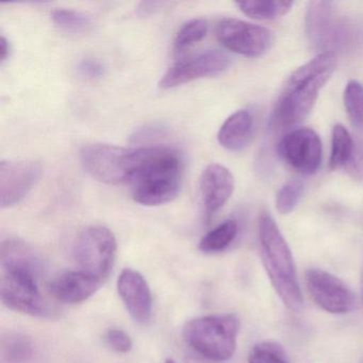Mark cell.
Wrapping results in <instances>:
<instances>
[{
	"instance_id": "cell-13",
	"label": "cell",
	"mask_w": 363,
	"mask_h": 363,
	"mask_svg": "<svg viewBox=\"0 0 363 363\" xmlns=\"http://www.w3.org/2000/svg\"><path fill=\"white\" fill-rule=\"evenodd\" d=\"M43 167L35 160H3L0 163V203L11 208L20 203L37 184Z\"/></svg>"
},
{
	"instance_id": "cell-20",
	"label": "cell",
	"mask_w": 363,
	"mask_h": 363,
	"mask_svg": "<svg viewBox=\"0 0 363 363\" xmlns=\"http://www.w3.org/2000/svg\"><path fill=\"white\" fill-rule=\"evenodd\" d=\"M238 231L239 226L237 220H224L201 238L199 250L206 254L223 252L235 241Z\"/></svg>"
},
{
	"instance_id": "cell-12",
	"label": "cell",
	"mask_w": 363,
	"mask_h": 363,
	"mask_svg": "<svg viewBox=\"0 0 363 363\" xmlns=\"http://www.w3.org/2000/svg\"><path fill=\"white\" fill-rule=\"evenodd\" d=\"M278 152L291 169L303 175H313L322 163V142L309 128L289 131L279 142Z\"/></svg>"
},
{
	"instance_id": "cell-34",
	"label": "cell",
	"mask_w": 363,
	"mask_h": 363,
	"mask_svg": "<svg viewBox=\"0 0 363 363\" xmlns=\"http://www.w3.org/2000/svg\"><path fill=\"white\" fill-rule=\"evenodd\" d=\"M188 363H218L214 362V361L208 360V359L203 358V357L199 356L197 354L196 357H191L189 359Z\"/></svg>"
},
{
	"instance_id": "cell-18",
	"label": "cell",
	"mask_w": 363,
	"mask_h": 363,
	"mask_svg": "<svg viewBox=\"0 0 363 363\" xmlns=\"http://www.w3.org/2000/svg\"><path fill=\"white\" fill-rule=\"evenodd\" d=\"M254 135V120L250 112L240 110L231 114L218 133V143L230 150L241 152L250 145Z\"/></svg>"
},
{
	"instance_id": "cell-25",
	"label": "cell",
	"mask_w": 363,
	"mask_h": 363,
	"mask_svg": "<svg viewBox=\"0 0 363 363\" xmlns=\"http://www.w3.org/2000/svg\"><path fill=\"white\" fill-rule=\"evenodd\" d=\"M208 23L203 18H195L186 23L176 35L175 50H182L197 42L201 41L207 35Z\"/></svg>"
},
{
	"instance_id": "cell-9",
	"label": "cell",
	"mask_w": 363,
	"mask_h": 363,
	"mask_svg": "<svg viewBox=\"0 0 363 363\" xmlns=\"http://www.w3.org/2000/svg\"><path fill=\"white\" fill-rule=\"evenodd\" d=\"M216 38L226 50L247 58H259L274 44L269 29L235 18H225L216 27Z\"/></svg>"
},
{
	"instance_id": "cell-14",
	"label": "cell",
	"mask_w": 363,
	"mask_h": 363,
	"mask_svg": "<svg viewBox=\"0 0 363 363\" xmlns=\"http://www.w3.org/2000/svg\"><path fill=\"white\" fill-rule=\"evenodd\" d=\"M118 292L131 318L141 325L150 322L152 315V291L139 272L125 269L118 279Z\"/></svg>"
},
{
	"instance_id": "cell-24",
	"label": "cell",
	"mask_w": 363,
	"mask_h": 363,
	"mask_svg": "<svg viewBox=\"0 0 363 363\" xmlns=\"http://www.w3.org/2000/svg\"><path fill=\"white\" fill-rule=\"evenodd\" d=\"M344 106L352 125L363 131V86L356 80L346 84Z\"/></svg>"
},
{
	"instance_id": "cell-32",
	"label": "cell",
	"mask_w": 363,
	"mask_h": 363,
	"mask_svg": "<svg viewBox=\"0 0 363 363\" xmlns=\"http://www.w3.org/2000/svg\"><path fill=\"white\" fill-rule=\"evenodd\" d=\"M169 5V3L164 1H146L142 3L140 7L138 8V12L140 16H150V14L155 13V12L160 11L161 9Z\"/></svg>"
},
{
	"instance_id": "cell-16",
	"label": "cell",
	"mask_w": 363,
	"mask_h": 363,
	"mask_svg": "<svg viewBox=\"0 0 363 363\" xmlns=\"http://www.w3.org/2000/svg\"><path fill=\"white\" fill-rule=\"evenodd\" d=\"M235 190V178L224 165H208L201 178V194L209 216L222 209Z\"/></svg>"
},
{
	"instance_id": "cell-15",
	"label": "cell",
	"mask_w": 363,
	"mask_h": 363,
	"mask_svg": "<svg viewBox=\"0 0 363 363\" xmlns=\"http://www.w3.org/2000/svg\"><path fill=\"white\" fill-rule=\"evenodd\" d=\"M104 282L84 272L67 271L55 277L48 284V291L62 303H84L99 290Z\"/></svg>"
},
{
	"instance_id": "cell-1",
	"label": "cell",
	"mask_w": 363,
	"mask_h": 363,
	"mask_svg": "<svg viewBox=\"0 0 363 363\" xmlns=\"http://www.w3.org/2000/svg\"><path fill=\"white\" fill-rule=\"evenodd\" d=\"M184 164L177 150L169 146L135 148L129 176L133 199L140 205L155 207L171 203L179 194Z\"/></svg>"
},
{
	"instance_id": "cell-22",
	"label": "cell",
	"mask_w": 363,
	"mask_h": 363,
	"mask_svg": "<svg viewBox=\"0 0 363 363\" xmlns=\"http://www.w3.org/2000/svg\"><path fill=\"white\" fill-rule=\"evenodd\" d=\"M238 7L245 16L256 20H274L279 16H286L291 8L292 1L284 0H257V1H240Z\"/></svg>"
},
{
	"instance_id": "cell-30",
	"label": "cell",
	"mask_w": 363,
	"mask_h": 363,
	"mask_svg": "<svg viewBox=\"0 0 363 363\" xmlns=\"http://www.w3.org/2000/svg\"><path fill=\"white\" fill-rule=\"evenodd\" d=\"M345 169L354 179L363 180V142L354 144V152Z\"/></svg>"
},
{
	"instance_id": "cell-31",
	"label": "cell",
	"mask_w": 363,
	"mask_h": 363,
	"mask_svg": "<svg viewBox=\"0 0 363 363\" xmlns=\"http://www.w3.org/2000/svg\"><path fill=\"white\" fill-rule=\"evenodd\" d=\"M165 128L161 125H147V126L142 127L138 129L133 135H131V141L133 143H141V142L148 141V140L156 139L164 135Z\"/></svg>"
},
{
	"instance_id": "cell-33",
	"label": "cell",
	"mask_w": 363,
	"mask_h": 363,
	"mask_svg": "<svg viewBox=\"0 0 363 363\" xmlns=\"http://www.w3.org/2000/svg\"><path fill=\"white\" fill-rule=\"evenodd\" d=\"M10 52H11V46H10L9 41L7 38L1 35L0 39V62L5 63L10 57Z\"/></svg>"
},
{
	"instance_id": "cell-29",
	"label": "cell",
	"mask_w": 363,
	"mask_h": 363,
	"mask_svg": "<svg viewBox=\"0 0 363 363\" xmlns=\"http://www.w3.org/2000/svg\"><path fill=\"white\" fill-rule=\"evenodd\" d=\"M105 337L108 345L120 354H127L133 348V340L122 329H109Z\"/></svg>"
},
{
	"instance_id": "cell-3",
	"label": "cell",
	"mask_w": 363,
	"mask_h": 363,
	"mask_svg": "<svg viewBox=\"0 0 363 363\" xmlns=\"http://www.w3.org/2000/svg\"><path fill=\"white\" fill-rule=\"evenodd\" d=\"M259 242L263 264L276 293L289 309L298 311L303 295L292 252L273 216L267 211L259 218Z\"/></svg>"
},
{
	"instance_id": "cell-28",
	"label": "cell",
	"mask_w": 363,
	"mask_h": 363,
	"mask_svg": "<svg viewBox=\"0 0 363 363\" xmlns=\"http://www.w3.org/2000/svg\"><path fill=\"white\" fill-rule=\"evenodd\" d=\"M78 75L89 82L101 79L106 74V67L101 61L91 57L82 59L77 65Z\"/></svg>"
},
{
	"instance_id": "cell-6",
	"label": "cell",
	"mask_w": 363,
	"mask_h": 363,
	"mask_svg": "<svg viewBox=\"0 0 363 363\" xmlns=\"http://www.w3.org/2000/svg\"><path fill=\"white\" fill-rule=\"evenodd\" d=\"M118 243L113 233L105 226L86 227L73 246V259L79 271L105 281L116 263Z\"/></svg>"
},
{
	"instance_id": "cell-7",
	"label": "cell",
	"mask_w": 363,
	"mask_h": 363,
	"mask_svg": "<svg viewBox=\"0 0 363 363\" xmlns=\"http://www.w3.org/2000/svg\"><path fill=\"white\" fill-rule=\"evenodd\" d=\"M42 276L28 271H1L0 295L6 307L35 318H50L54 311L45 301L39 282Z\"/></svg>"
},
{
	"instance_id": "cell-37",
	"label": "cell",
	"mask_w": 363,
	"mask_h": 363,
	"mask_svg": "<svg viewBox=\"0 0 363 363\" xmlns=\"http://www.w3.org/2000/svg\"><path fill=\"white\" fill-rule=\"evenodd\" d=\"M361 363H363V359H362V361H361Z\"/></svg>"
},
{
	"instance_id": "cell-4",
	"label": "cell",
	"mask_w": 363,
	"mask_h": 363,
	"mask_svg": "<svg viewBox=\"0 0 363 363\" xmlns=\"http://www.w3.org/2000/svg\"><path fill=\"white\" fill-rule=\"evenodd\" d=\"M310 42L324 54L352 52L361 43L362 31L354 21L341 16L331 1H311L306 14Z\"/></svg>"
},
{
	"instance_id": "cell-26",
	"label": "cell",
	"mask_w": 363,
	"mask_h": 363,
	"mask_svg": "<svg viewBox=\"0 0 363 363\" xmlns=\"http://www.w3.org/2000/svg\"><path fill=\"white\" fill-rule=\"evenodd\" d=\"M250 363H290L286 352L279 344L274 342H262L250 350Z\"/></svg>"
},
{
	"instance_id": "cell-19",
	"label": "cell",
	"mask_w": 363,
	"mask_h": 363,
	"mask_svg": "<svg viewBox=\"0 0 363 363\" xmlns=\"http://www.w3.org/2000/svg\"><path fill=\"white\" fill-rule=\"evenodd\" d=\"M33 354L35 346L27 335L12 333L4 335L1 339V363H28Z\"/></svg>"
},
{
	"instance_id": "cell-36",
	"label": "cell",
	"mask_w": 363,
	"mask_h": 363,
	"mask_svg": "<svg viewBox=\"0 0 363 363\" xmlns=\"http://www.w3.org/2000/svg\"><path fill=\"white\" fill-rule=\"evenodd\" d=\"M165 363H176L175 361L172 360V359H167V361H165Z\"/></svg>"
},
{
	"instance_id": "cell-8",
	"label": "cell",
	"mask_w": 363,
	"mask_h": 363,
	"mask_svg": "<svg viewBox=\"0 0 363 363\" xmlns=\"http://www.w3.org/2000/svg\"><path fill=\"white\" fill-rule=\"evenodd\" d=\"M135 148L111 144L94 143L80 152V163L84 171L97 182L107 184L127 182L133 169Z\"/></svg>"
},
{
	"instance_id": "cell-17",
	"label": "cell",
	"mask_w": 363,
	"mask_h": 363,
	"mask_svg": "<svg viewBox=\"0 0 363 363\" xmlns=\"http://www.w3.org/2000/svg\"><path fill=\"white\" fill-rule=\"evenodd\" d=\"M0 267L1 271L21 269L33 272L40 276H43L45 272V263L39 252L26 242L16 239L6 240L1 243Z\"/></svg>"
},
{
	"instance_id": "cell-11",
	"label": "cell",
	"mask_w": 363,
	"mask_h": 363,
	"mask_svg": "<svg viewBox=\"0 0 363 363\" xmlns=\"http://www.w3.org/2000/svg\"><path fill=\"white\" fill-rule=\"evenodd\" d=\"M305 279L310 296L320 309L333 314H345L354 309V293L337 276L324 269H310Z\"/></svg>"
},
{
	"instance_id": "cell-35",
	"label": "cell",
	"mask_w": 363,
	"mask_h": 363,
	"mask_svg": "<svg viewBox=\"0 0 363 363\" xmlns=\"http://www.w3.org/2000/svg\"><path fill=\"white\" fill-rule=\"evenodd\" d=\"M361 284H362V286H361V290H362V297H363V269H362V277H361Z\"/></svg>"
},
{
	"instance_id": "cell-23",
	"label": "cell",
	"mask_w": 363,
	"mask_h": 363,
	"mask_svg": "<svg viewBox=\"0 0 363 363\" xmlns=\"http://www.w3.org/2000/svg\"><path fill=\"white\" fill-rule=\"evenodd\" d=\"M52 20L60 30L72 35L86 33L93 26L91 16L76 10H54L52 12Z\"/></svg>"
},
{
	"instance_id": "cell-21",
	"label": "cell",
	"mask_w": 363,
	"mask_h": 363,
	"mask_svg": "<svg viewBox=\"0 0 363 363\" xmlns=\"http://www.w3.org/2000/svg\"><path fill=\"white\" fill-rule=\"evenodd\" d=\"M354 142L350 131L341 124H337L331 135V152L329 169L331 171L345 167L354 152Z\"/></svg>"
},
{
	"instance_id": "cell-2",
	"label": "cell",
	"mask_w": 363,
	"mask_h": 363,
	"mask_svg": "<svg viewBox=\"0 0 363 363\" xmlns=\"http://www.w3.org/2000/svg\"><path fill=\"white\" fill-rule=\"evenodd\" d=\"M335 67V55L320 52L293 72L276 103L272 118L273 126L282 130L301 124L309 116Z\"/></svg>"
},
{
	"instance_id": "cell-5",
	"label": "cell",
	"mask_w": 363,
	"mask_h": 363,
	"mask_svg": "<svg viewBox=\"0 0 363 363\" xmlns=\"http://www.w3.org/2000/svg\"><path fill=\"white\" fill-rule=\"evenodd\" d=\"M239 331L240 320L235 314H216L186 323L184 337L195 354L220 363L235 354Z\"/></svg>"
},
{
	"instance_id": "cell-10",
	"label": "cell",
	"mask_w": 363,
	"mask_h": 363,
	"mask_svg": "<svg viewBox=\"0 0 363 363\" xmlns=\"http://www.w3.org/2000/svg\"><path fill=\"white\" fill-rule=\"evenodd\" d=\"M230 63L228 55L220 50L199 52L174 63L161 78L159 86L169 90L201 78L213 77L224 73Z\"/></svg>"
},
{
	"instance_id": "cell-27",
	"label": "cell",
	"mask_w": 363,
	"mask_h": 363,
	"mask_svg": "<svg viewBox=\"0 0 363 363\" xmlns=\"http://www.w3.org/2000/svg\"><path fill=\"white\" fill-rule=\"evenodd\" d=\"M303 192V184L301 180L292 179L284 184L276 196V208L279 213L289 214L298 203Z\"/></svg>"
}]
</instances>
